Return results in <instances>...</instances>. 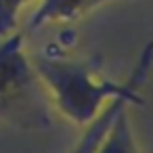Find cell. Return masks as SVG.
I'll return each instance as SVG.
<instances>
[{
  "instance_id": "obj_1",
  "label": "cell",
  "mask_w": 153,
  "mask_h": 153,
  "mask_svg": "<svg viewBox=\"0 0 153 153\" xmlns=\"http://www.w3.org/2000/svg\"><path fill=\"white\" fill-rule=\"evenodd\" d=\"M151 63L153 42L143 48L132 74L124 82L109 80L92 71L86 63L67 59L63 55L38 53L32 57V65L48 94L51 105L65 120L84 128L94 122L109 103L117 99H124L130 105H140V86L147 80Z\"/></svg>"
},
{
  "instance_id": "obj_2",
  "label": "cell",
  "mask_w": 153,
  "mask_h": 153,
  "mask_svg": "<svg viewBox=\"0 0 153 153\" xmlns=\"http://www.w3.org/2000/svg\"><path fill=\"white\" fill-rule=\"evenodd\" d=\"M48 94L25 51L23 32L0 38V120L25 128L48 126Z\"/></svg>"
},
{
  "instance_id": "obj_3",
  "label": "cell",
  "mask_w": 153,
  "mask_h": 153,
  "mask_svg": "<svg viewBox=\"0 0 153 153\" xmlns=\"http://www.w3.org/2000/svg\"><path fill=\"white\" fill-rule=\"evenodd\" d=\"M90 11V0H40L27 21V32H36L48 23H67Z\"/></svg>"
},
{
  "instance_id": "obj_4",
  "label": "cell",
  "mask_w": 153,
  "mask_h": 153,
  "mask_svg": "<svg viewBox=\"0 0 153 153\" xmlns=\"http://www.w3.org/2000/svg\"><path fill=\"white\" fill-rule=\"evenodd\" d=\"M128 107L130 105H124L117 111V115L113 117L111 126L107 128V132L103 134V138L99 140V145L92 153H140L134 132L130 128Z\"/></svg>"
},
{
  "instance_id": "obj_5",
  "label": "cell",
  "mask_w": 153,
  "mask_h": 153,
  "mask_svg": "<svg viewBox=\"0 0 153 153\" xmlns=\"http://www.w3.org/2000/svg\"><path fill=\"white\" fill-rule=\"evenodd\" d=\"M124 105H130V103H128V101H124V99H117V101L109 103V105L103 109V113H101L94 122H90V124L84 128L82 138L78 140V145H76L69 153H92V151L97 149L99 140L103 138V134L107 132V128L111 126L113 117L117 115V111H120Z\"/></svg>"
},
{
  "instance_id": "obj_6",
  "label": "cell",
  "mask_w": 153,
  "mask_h": 153,
  "mask_svg": "<svg viewBox=\"0 0 153 153\" xmlns=\"http://www.w3.org/2000/svg\"><path fill=\"white\" fill-rule=\"evenodd\" d=\"M30 0H0V38L17 32L21 11Z\"/></svg>"
},
{
  "instance_id": "obj_7",
  "label": "cell",
  "mask_w": 153,
  "mask_h": 153,
  "mask_svg": "<svg viewBox=\"0 0 153 153\" xmlns=\"http://www.w3.org/2000/svg\"><path fill=\"white\" fill-rule=\"evenodd\" d=\"M107 2H113V0H90V11L92 9H99V7H103Z\"/></svg>"
}]
</instances>
